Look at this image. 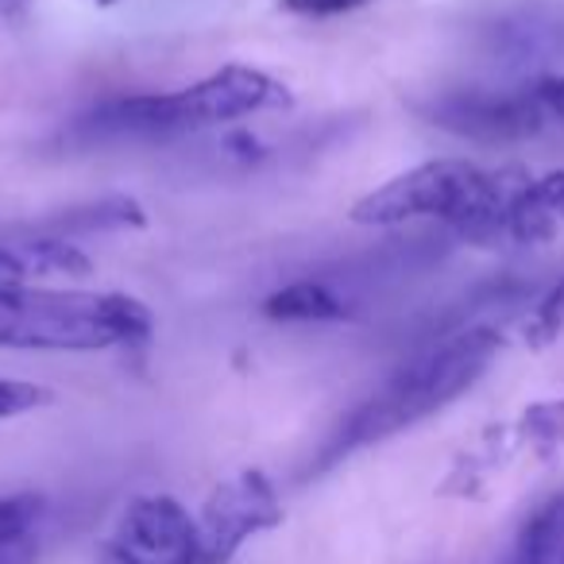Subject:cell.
Listing matches in <instances>:
<instances>
[{"label":"cell","mask_w":564,"mask_h":564,"mask_svg":"<svg viewBox=\"0 0 564 564\" xmlns=\"http://www.w3.org/2000/svg\"><path fill=\"white\" fill-rule=\"evenodd\" d=\"M525 182L530 171L522 166L484 171L468 159H433L364 194L348 217L356 225H402L414 217H437L471 240H487L507 232L510 205L525 189Z\"/></svg>","instance_id":"obj_1"},{"label":"cell","mask_w":564,"mask_h":564,"mask_svg":"<svg viewBox=\"0 0 564 564\" xmlns=\"http://www.w3.org/2000/svg\"><path fill=\"white\" fill-rule=\"evenodd\" d=\"M294 94L279 78L251 66H220L217 74L174 94L112 97L82 117V132L97 140H143V135L197 132V128L240 120L251 112L291 109Z\"/></svg>","instance_id":"obj_2"},{"label":"cell","mask_w":564,"mask_h":564,"mask_svg":"<svg viewBox=\"0 0 564 564\" xmlns=\"http://www.w3.org/2000/svg\"><path fill=\"white\" fill-rule=\"evenodd\" d=\"M155 317L132 294L43 291L4 286L0 291V348H43V352H97L112 345H148Z\"/></svg>","instance_id":"obj_3"},{"label":"cell","mask_w":564,"mask_h":564,"mask_svg":"<svg viewBox=\"0 0 564 564\" xmlns=\"http://www.w3.org/2000/svg\"><path fill=\"white\" fill-rule=\"evenodd\" d=\"M499 348L502 337L495 329H468L460 337H453L437 352L417 360L414 368L394 376L376 399L364 402L348 417L345 433H340V448L383 441L391 433H402L422 422V417L445 410L448 402H456L464 391H471L484 379V371L491 368Z\"/></svg>","instance_id":"obj_4"},{"label":"cell","mask_w":564,"mask_h":564,"mask_svg":"<svg viewBox=\"0 0 564 564\" xmlns=\"http://www.w3.org/2000/svg\"><path fill=\"white\" fill-rule=\"evenodd\" d=\"M109 553L120 564H202L197 518L171 495H143L128 502Z\"/></svg>","instance_id":"obj_5"},{"label":"cell","mask_w":564,"mask_h":564,"mask_svg":"<svg viewBox=\"0 0 564 564\" xmlns=\"http://www.w3.org/2000/svg\"><path fill=\"white\" fill-rule=\"evenodd\" d=\"M425 117L453 135H468L479 143H514L545 132L549 117L533 101L530 89L518 94H445L425 109Z\"/></svg>","instance_id":"obj_6"},{"label":"cell","mask_w":564,"mask_h":564,"mask_svg":"<svg viewBox=\"0 0 564 564\" xmlns=\"http://www.w3.org/2000/svg\"><path fill=\"white\" fill-rule=\"evenodd\" d=\"M282 518L271 484L259 471H243L240 479L217 487L197 518L202 533V564H225L251 533L267 530Z\"/></svg>","instance_id":"obj_7"},{"label":"cell","mask_w":564,"mask_h":564,"mask_svg":"<svg viewBox=\"0 0 564 564\" xmlns=\"http://www.w3.org/2000/svg\"><path fill=\"white\" fill-rule=\"evenodd\" d=\"M263 317H271V322H345L348 306L325 282L299 279L263 302Z\"/></svg>","instance_id":"obj_8"},{"label":"cell","mask_w":564,"mask_h":564,"mask_svg":"<svg viewBox=\"0 0 564 564\" xmlns=\"http://www.w3.org/2000/svg\"><path fill=\"white\" fill-rule=\"evenodd\" d=\"M17 256L24 263L28 279H89L94 259L70 240L58 236H32L17 243Z\"/></svg>","instance_id":"obj_9"},{"label":"cell","mask_w":564,"mask_h":564,"mask_svg":"<svg viewBox=\"0 0 564 564\" xmlns=\"http://www.w3.org/2000/svg\"><path fill=\"white\" fill-rule=\"evenodd\" d=\"M518 564H564V491L541 502L522 525Z\"/></svg>","instance_id":"obj_10"},{"label":"cell","mask_w":564,"mask_h":564,"mask_svg":"<svg viewBox=\"0 0 564 564\" xmlns=\"http://www.w3.org/2000/svg\"><path fill=\"white\" fill-rule=\"evenodd\" d=\"M51 225H63L70 232H112V228H143L148 225V213H143V205L135 197L109 194L101 202L78 205V209L51 220Z\"/></svg>","instance_id":"obj_11"},{"label":"cell","mask_w":564,"mask_h":564,"mask_svg":"<svg viewBox=\"0 0 564 564\" xmlns=\"http://www.w3.org/2000/svg\"><path fill=\"white\" fill-rule=\"evenodd\" d=\"M564 333V279L553 291L538 302L530 317H525V337H533V345H549Z\"/></svg>","instance_id":"obj_12"},{"label":"cell","mask_w":564,"mask_h":564,"mask_svg":"<svg viewBox=\"0 0 564 564\" xmlns=\"http://www.w3.org/2000/svg\"><path fill=\"white\" fill-rule=\"evenodd\" d=\"M55 394L47 387H35L24 383V379H4L0 376V422L4 417H20V414H32V410L47 406Z\"/></svg>","instance_id":"obj_13"},{"label":"cell","mask_w":564,"mask_h":564,"mask_svg":"<svg viewBox=\"0 0 564 564\" xmlns=\"http://www.w3.org/2000/svg\"><path fill=\"white\" fill-rule=\"evenodd\" d=\"M40 514V499L32 495H9L0 499V549H9L17 538H24V530Z\"/></svg>","instance_id":"obj_14"},{"label":"cell","mask_w":564,"mask_h":564,"mask_svg":"<svg viewBox=\"0 0 564 564\" xmlns=\"http://www.w3.org/2000/svg\"><path fill=\"white\" fill-rule=\"evenodd\" d=\"M371 4V0H279L282 12H294V17H314V20H325V17H345V12H356Z\"/></svg>","instance_id":"obj_15"},{"label":"cell","mask_w":564,"mask_h":564,"mask_svg":"<svg viewBox=\"0 0 564 564\" xmlns=\"http://www.w3.org/2000/svg\"><path fill=\"white\" fill-rule=\"evenodd\" d=\"M549 120H564V74H541L525 86Z\"/></svg>","instance_id":"obj_16"},{"label":"cell","mask_w":564,"mask_h":564,"mask_svg":"<svg viewBox=\"0 0 564 564\" xmlns=\"http://www.w3.org/2000/svg\"><path fill=\"white\" fill-rule=\"evenodd\" d=\"M24 282H28V271L17 256V243L0 240V291H4V286H24Z\"/></svg>","instance_id":"obj_17"},{"label":"cell","mask_w":564,"mask_h":564,"mask_svg":"<svg viewBox=\"0 0 564 564\" xmlns=\"http://www.w3.org/2000/svg\"><path fill=\"white\" fill-rule=\"evenodd\" d=\"M556 186H561V220H564V171H556Z\"/></svg>","instance_id":"obj_18"},{"label":"cell","mask_w":564,"mask_h":564,"mask_svg":"<svg viewBox=\"0 0 564 564\" xmlns=\"http://www.w3.org/2000/svg\"><path fill=\"white\" fill-rule=\"evenodd\" d=\"M97 4H105V9H109V4H117V0H97Z\"/></svg>","instance_id":"obj_19"},{"label":"cell","mask_w":564,"mask_h":564,"mask_svg":"<svg viewBox=\"0 0 564 564\" xmlns=\"http://www.w3.org/2000/svg\"><path fill=\"white\" fill-rule=\"evenodd\" d=\"M561 414H564V406H561Z\"/></svg>","instance_id":"obj_20"}]
</instances>
